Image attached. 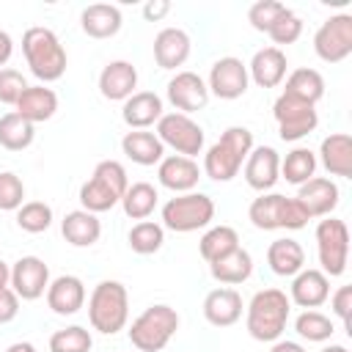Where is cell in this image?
<instances>
[{
    "mask_svg": "<svg viewBox=\"0 0 352 352\" xmlns=\"http://www.w3.org/2000/svg\"><path fill=\"white\" fill-rule=\"evenodd\" d=\"M294 198L302 204V209L308 212L311 220H314V217H330L333 209H336L338 201H341V190H338V184H336L333 179H327V176H314V179H308L305 184L297 187V195H294Z\"/></svg>",
    "mask_w": 352,
    "mask_h": 352,
    "instance_id": "obj_19",
    "label": "cell"
},
{
    "mask_svg": "<svg viewBox=\"0 0 352 352\" xmlns=\"http://www.w3.org/2000/svg\"><path fill=\"white\" fill-rule=\"evenodd\" d=\"M289 314H292V302H289L286 292L270 286L250 297V302L245 308V327H248L250 338H256L261 344H272L283 336Z\"/></svg>",
    "mask_w": 352,
    "mask_h": 352,
    "instance_id": "obj_1",
    "label": "cell"
},
{
    "mask_svg": "<svg viewBox=\"0 0 352 352\" xmlns=\"http://www.w3.org/2000/svg\"><path fill=\"white\" fill-rule=\"evenodd\" d=\"M294 330L302 341L308 344H324L333 338L336 333V324L330 316H324L322 311H302L297 319H294Z\"/></svg>",
    "mask_w": 352,
    "mask_h": 352,
    "instance_id": "obj_39",
    "label": "cell"
},
{
    "mask_svg": "<svg viewBox=\"0 0 352 352\" xmlns=\"http://www.w3.org/2000/svg\"><path fill=\"white\" fill-rule=\"evenodd\" d=\"M138 88V69L129 60H110L99 72V94L110 102H126Z\"/></svg>",
    "mask_w": 352,
    "mask_h": 352,
    "instance_id": "obj_24",
    "label": "cell"
},
{
    "mask_svg": "<svg viewBox=\"0 0 352 352\" xmlns=\"http://www.w3.org/2000/svg\"><path fill=\"white\" fill-rule=\"evenodd\" d=\"M25 204V184L16 173L0 170V212H16Z\"/></svg>",
    "mask_w": 352,
    "mask_h": 352,
    "instance_id": "obj_44",
    "label": "cell"
},
{
    "mask_svg": "<svg viewBox=\"0 0 352 352\" xmlns=\"http://www.w3.org/2000/svg\"><path fill=\"white\" fill-rule=\"evenodd\" d=\"M36 138V126L25 121L19 113H3L0 116V146L8 151H25Z\"/></svg>",
    "mask_w": 352,
    "mask_h": 352,
    "instance_id": "obj_37",
    "label": "cell"
},
{
    "mask_svg": "<svg viewBox=\"0 0 352 352\" xmlns=\"http://www.w3.org/2000/svg\"><path fill=\"white\" fill-rule=\"evenodd\" d=\"M280 94L289 96V99H294V102H302V104L316 107V102L324 96V77L316 69L300 66V69H294V72L286 74V85H283Z\"/></svg>",
    "mask_w": 352,
    "mask_h": 352,
    "instance_id": "obj_32",
    "label": "cell"
},
{
    "mask_svg": "<svg viewBox=\"0 0 352 352\" xmlns=\"http://www.w3.org/2000/svg\"><path fill=\"white\" fill-rule=\"evenodd\" d=\"M16 314H19V297L14 294L11 286H3V289H0V324L14 322Z\"/></svg>",
    "mask_w": 352,
    "mask_h": 352,
    "instance_id": "obj_47",
    "label": "cell"
},
{
    "mask_svg": "<svg viewBox=\"0 0 352 352\" xmlns=\"http://www.w3.org/2000/svg\"><path fill=\"white\" fill-rule=\"evenodd\" d=\"M50 267L44 258L38 256H19L14 264H11V289L19 300L25 302H33L38 297L47 294V286H50Z\"/></svg>",
    "mask_w": 352,
    "mask_h": 352,
    "instance_id": "obj_14",
    "label": "cell"
},
{
    "mask_svg": "<svg viewBox=\"0 0 352 352\" xmlns=\"http://www.w3.org/2000/svg\"><path fill=\"white\" fill-rule=\"evenodd\" d=\"M124 25V16H121V8L113 6V3H91L82 8L80 14V28L85 36L91 38H113Z\"/></svg>",
    "mask_w": 352,
    "mask_h": 352,
    "instance_id": "obj_26",
    "label": "cell"
},
{
    "mask_svg": "<svg viewBox=\"0 0 352 352\" xmlns=\"http://www.w3.org/2000/svg\"><path fill=\"white\" fill-rule=\"evenodd\" d=\"M25 88H28V80L22 77V72H16L11 66L0 69V104H11L14 107Z\"/></svg>",
    "mask_w": 352,
    "mask_h": 352,
    "instance_id": "obj_45",
    "label": "cell"
},
{
    "mask_svg": "<svg viewBox=\"0 0 352 352\" xmlns=\"http://www.w3.org/2000/svg\"><path fill=\"white\" fill-rule=\"evenodd\" d=\"M286 52L278 47H261L253 52L250 63H248V77L250 82H256L258 88H278L286 80Z\"/></svg>",
    "mask_w": 352,
    "mask_h": 352,
    "instance_id": "obj_21",
    "label": "cell"
},
{
    "mask_svg": "<svg viewBox=\"0 0 352 352\" xmlns=\"http://www.w3.org/2000/svg\"><path fill=\"white\" fill-rule=\"evenodd\" d=\"M160 143L165 148H173L176 154L182 157H190L195 160L201 151H204V143H206V135H204V126L198 121H192L190 116L184 113H165L160 121H157V132Z\"/></svg>",
    "mask_w": 352,
    "mask_h": 352,
    "instance_id": "obj_10",
    "label": "cell"
},
{
    "mask_svg": "<svg viewBox=\"0 0 352 352\" xmlns=\"http://www.w3.org/2000/svg\"><path fill=\"white\" fill-rule=\"evenodd\" d=\"M165 116L162 96L154 91H135L124 104H121V118L129 129H148L157 126V121Z\"/></svg>",
    "mask_w": 352,
    "mask_h": 352,
    "instance_id": "obj_23",
    "label": "cell"
},
{
    "mask_svg": "<svg viewBox=\"0 0 352 352\" xmlns=\"http://www.w3.org/2000/svg\"><path fill=\"white\" fill-rule=\"evenodd\" d=\"M316 154L308 146H294L292 151H286V157H280V179L300 187L316 176Z\"/></svg>",
    "mask_w": 352,
    "mask_h": 352,
    "instance_id": "obj_36",
    "label": "cell"
},
{
    "mask_svg": "<svg viewBox=\"0 0 352 352\" xmlns=\"http://www.w3.org/2000/svg\"><path fill=\"white\" fill-rule=\"evenodd\" d=\"M8 283H11V264H6V261L0 258V289L8 286Z\"/></svg>",
    "mask_w": 352,
    "mask_h": 352,
    "instance_id": "obj_52",
    "label": "cell"
},
{
    "mask_svg": "<svg viewBox=\"0 0 352 352\" xmlns=\"http://www.w3.org/2000/svg\"><path fill=\"white\" fill-rule=\"evenodd\" d=\"M327 300H330L333 314L341 319L344 330L352 336V286H338Z\"/></svg>",
    "mask_w": 352,
    "mask_h": 352,
    "instance_id": "obj_46",
    "label": "cell"
},
{
    "mask_svg": "<svg viewBox=\"0 0 352 352\" xmlns=\"http://www.w3.org/2000/svg\"><path fill=\"white\" fill-rule=\"evenodd\" d=\"M319 352H349L344 344H327V346H322Z\"/></svg>",
    "mask_w": 352,
    "mask_h": 352,
    "instance_id": "obj_53",
    "label": "cell"
},
{
    "mask_svg": "<svg viewBox=\"0 0 352 352\" xmlns=\"http://www.w3.org/2000/svg\"><path fill=\"white\" fill-rule=\"evenodd\" d=\"M270 352H308L300 341H283V338H278V341H272V346H270Z\"/></svg>",
    "mask_w": 352,
    "mask_h": 352,
    "instance_id": "obj_50",
    "label": "cell"
},
{
    "mask_svg": "<svg viewBox=\"0 0 352 352\" xmlns=\"http://www.w3.org/2000/svg\"><path fill=\"white\" fill-rule=\"evenodd\" d=\"M253 151V132L248 126H228L217 143H212L204 154V168L212 182H231L239 176L248 154Z\"/></svg>",
    "mask_w": 352,
    "mask_h": 352,
    "instance_id": "obj_3",
    "label": "cell"
},
{
    "mask_svg": "<svg viewBox=\"0 0 352 352\" xmlns=\"http://www.w3.org/2000/svg\"><path fill=\"white\" fill-rule=\"evenodd\" d=\"M88 322L102 336H116L129 322V292L121 280H99L88 297Z\"/></svg>",
    "mask_w": 352,
    "mask_h": 352,
    "instance_id": "obj_5",
    "label": "cell"
},
{
    "mask_svg": "<svg viewBox=\"0 0 352 352\" xmlns=\"http://www.w3.org/2000/svg\"><path fill=\"white\" fill-rule=\"evenodd\" d=\"M121 151L126 160H132L135 165H143V168L160 165V160L165 157V146L148 129H129L121 138Z\"/></svg>",
    "mask_w": 352,
    "mask_h": 352,
    "instance_id": "obj_30",
    "label": "cell"
},
{
    "mask_svg": "<svg viewBox=\"0 0 352 352\" xmlns=\"http://www.w3.org/2000/svg\"><path fill=\"white\" fill-rule=\"evenodd\" d=\"M267 264L275 275L280 278H294L302 267H305V250L297 239L292 236H280V239H272L270 248H267Z\"/></svg>",
    "mask_w": 352,
    "mask_h": 352,
    "instance_id": "obj_31",
    "label": "cell"
},
{
    "mask_svg": "<svg viewBox=\"0 0 352 352\" xmlns=\"http://www.w3.org/2000/svg\"><path fill=\"white\" fill-rule=\"evenodd\" d=\"M168 11H170L168 0H148V3H143V19L146 22H160L162 16H168Z\"/></svg>",
    "mask_w": 352,
    "mask_h": 352,
    "instance_id": "obj_48",
    "label": "cell"
},
{
    "mask_svg": "<svg viewBox=\"0 0 352 352\" xmlns=\"http://www.w3.org/2000/svg\"><path fill=\"white\" fill-rule=\"evenodd\" d=\"M209 272H212V278H214L220 286H239V283H245V280L253 275V256L239 245V248L231 250L228 256L212 261V264H209Z\"/></svg>",
    "mask_w": 352,
    "mask_h": 352,
    "instance_id": "obj_33",
    "label": "cell"
},
{
    "mask_svg": "<svg viewBox=\"0 0 352 352\" xmlns=\"http://www.w3.org/2000/svg\"><path fill=\"white\" fill-rule=\"evenodd\" d=\"M192 41L182 28H162L154 36V60L160 69H179L187 63Z\"/></svg>",
    "mask_w": 352,
    "mask_h": 352,
    "instance_id": "obj_25",
    "label": "cell"
},
{
    "mask_svg": "<svg viewBox=\"0 0 352 352\" xmlns=\"http://www.w3.org/2000/svg\"><path fill=\"white\" fill-rule=\"evenodd\" d=\"M316 162H322V168L330 176H341V179H352V138L346 132H333L322 140L319 146V157Z\"/></svg>",
    "mask_w": 352,
    "mask_h": 352,
    "instance_id": "obj_28",
    "label": "cell"
},
{
    "mask_svg": "<svg viewBox=\"0 0 352 352\" xmlns=\"http://www.w3.org/2000/svg\"><path fill=\"white\" fill-rule=\"evenodd\" d=\"M157 204H160V192H157V187L148 184V182H132V184L126 187L124 198H121L124 214H126L129 220H138V223H140V220H148V217L154 214Z\"/></svg>",
    "mask_w": 352,
    "mask_h": 352,
    "instance_id": "obj_34",
    "label": "cell"
},
{
    "mask_svg": "<svg viewBox=\"0 0 352 352\" xmlns=\"http://www.w3.org/2000/svg\"><path fill=\"white\" fill-rule=\"evenodd\" d=\"M176 330H179L176 308L157 302V305H148L140 316H135L126 333L138 352H162L168 341L176 336Z\"/></svg>",
    "mask_w": 352,
    "mask_h": 352,
    "instance_id": "obj_7",
    "label": "cell"
},
{
    "mask_svg": "<svg viewBox=\"0 0 352 352\" xmlns=\"http://www.w3.org/2000/svg\"><path fill=\"white\" fill-rule=\"evenodd\" d=\"M198 179H201L198 162L190 157H182V154H165L157 165V182L165 190H170L173 195L192 192L198 187Z\"/></svg>",
    "mask_w": 352,
    "mask_h": 352,
    "instance_id": "obj_18",
    "label": "cell"
},
{
    "mask_svg": "<svg viewBox=\"0 0 352 352\" xmlns=\"http://www.w3.org/2000/svg\"><path fill=\"white\" fill-rule=\"evenodd\" d=\"M248 220L258 231H278V228L300 231L308 226L311 217L297 198H289L280 192H261L258 198H253L248 209Z\"/></svg>",
    "mask_w": 352,
    "mask_h": 352,
    "instance_id": "obj_6",
    "label": "cell"
},
{
    "mask_svg": "<svg viewBox=\"0 0 352 352\" xmlns=\"http://www.w3.org/2000/svg\"><path fill=\"white\" fill-rule=\"evenodd\" d=\"M52 206L44 204V201H25L19 209H16V226L25 231V234H41L52 226Z\"/></svg>",
    "mask_w": 352,
    "mask_h": 352,
    "instance_id": "obj_40",
    "label": "cell"
},
{
    "mask_svg": "<svg viewBox=\"0 0 352 352\" xmlns=\"http://www.w3.org/2000/svg\"><path fill=\"white\" fill-rule=\"evenodd\" d=\"M286 8H289V6H286V3H278V0H256V3L248 8V22H250L253 30L267 33V30L283 16Z\"/></svg>",
    "mask_w": 352,
    "mask_h": 352,
    "instance_id": "obj_42",
    "label": "cell"
},
{
    "mask_svg": "<svg viewBox=\"0 0 352 352\" xmlns=\"http://www.w3.org/2000/svg\"><path fill=\"white\" fill-rule=\"evenodd\" d=\"M272 116H275V124H278V135L286 143H297V140L308 138L316 129V124H319L316 107L302 104V102H294V99H289L283 94L275 99Z\"/></svg>",
    "mask_w": 352,
    "mask_h": 352,
    "instance_id": "obj_12",
    "label": "cell"
},
{
    "mask_svg": "<svg viewBox=\"0 0 352 352\" xmlns=\"http://www.w3.org/2000/svg\"><path fill=\"white\" fill-rule=\"evenodd\" d=\"M248 85H250L248 63H242L234 55L217 58L212 63V69H209V77H206L209 96H217V99H226V102L245 96L248 94Z\"/></svg>",
    "mask_w": 352,
    "mask_h": 352,
    "instance_id": "obj_13",
    "label": "cell"
},
{
    "mask_svg": "<svg viewBox=\"0 0 352 352\" xmlns=\"http://www.w3.org/2000/svg\"><path fill=\"white\" fill-rule=\"evenodd\" d=\"M330 297V278L316 267H302L289 286V302L300 305L302 311H316Z\"/></svg>",
    "mask_w": 352,
    "mask_h": 352,
    "instance_id": "obj_17",
    "label": "cell"
},
{
    "mask_svg": "<svg viewBox=\"0 0 352 352\" xmlns=\"http://www.w3.org/2000/svg\"><path fill=\"white\" fill-rule=\"evenodd\" d=\"M22 55L30 74L41 85L55 82L66 74V50L50 28H41V25L28 28L22 36Z\"/></svg>",
    "mask_w": 352,
    "mask_h": 352,
    "instance_id": "obj_2",
    "label": "cell"
},
{
    "mask_svg": "<svg viewBox=\"0 0 352 352\" xmlns=\"http://www.w3.org/2000/svg\"><path fill=\"white\" fill-rule=\"evenodd\" d=\"M267 36L272 38V47H289V44H294L300 36H302V19L292 11V8H286L283 11V16L267 30Z\"/></svg>",
    "mask_w": 352,
    "mask_h": 352,
    "instance_id": "obj_43",
    "label": "cell"
},
{
    "mask_svg": "<svg viewBox=\"0 0 352 352\" xmlns=\"http://www.w3.org/2000/svg\"><path fill=\"white\" fill-rule=\"evenodd\" d=\"M58 110V94L47 85H28L22 91V96L16 99L14 104V113H19L25 121H30L33 126L41 124V121H50Z\"/></svg>",
    "mask_w": 352,
    "mask_h": 352,
    "instance_id": "obj_27",
    "label": "cell"
},
{
    "mask_svg": "<svg viewBox=\"0 0 352 352\" xmlns=\"http://www.w3.org/2000/svg\"><path fill=\"white\" fill-rule=\"evenodd\" d=\"M60 234H63V239H66L72 248H91V245H96L99 236H102L99 214L85 212V209L66 212L63 220H60Z\"/></svg>",
    "mask_w": 352,
    "mask_h": 352,
    "instance_id": "obj_29",
    "label": "cell"
},
{
    "mask_svg": "<svg viewBox=\"0 0 352 352\" xmlns=\"http://www.w3.org/2000/svg\"><path fill=\"white\" fill-rule=\"evenodd\" d=\"M160 217H162V228L176 234H192V231L209 228V223L214 220V201L198 190L182 192L162 204Z\"/></svg>",
    "mask_w": 352,
    "mask_h": 352,
    "instance_id": "obj_8",
    "label": "cell"
},
{
    "mask_svg": "<svg viewBox=\"0 0 352 352\" xmlns=\"http://www.w3.org/2000/svg\"><path fill=\"white\" fill-rule=\"evenodd\" d=\"M47 305L58 316H74L85 305V283L77 275H58L47 286Z\"/></svg>",
    "mask_w": 352,
    "mask_h": 352,
    "instance_id": "obj_22",
    "label": "cell"
},
{
    "mask_svg": "<svg viewBox=\"0 0 352 352\" xmlns=\"http://www.w3.org/2000/svg\"><path fill=\"white\" fill-rule=\"evenodd\" d=\"M314 52L324 63H341L352 55V14L327 16L314 33Z\"/></svg>",
    "mask_w": 352,
    "mask_h": 352,
    "instance_id": "obj_11",
    "label": "cell"
},
{
    "mask_svg": "<svg viewBox=\"0 0 352 352\" xmlns=\"http://www.w3.org/2000/svg\"><path fill=\"white\" fill-rule=\"evenodd\" d=\"M242 294L234 286H217L204 297V319L212 327H231L242 319Z\"/></svg>",
    "mask_w": 352,
    "mask_h": 352,
    "instance_id": "obj_20",
    "label": "cell"
},
{
    "mask_svg": "<svg viewBox=\"0 0 352 352\" xmlns=\"http://www.w3.org/2000/svg\"><path fill=\"white\" fill-rule=\"evenodd\" d=\"M165 96L168 102L173 104L176 113H198L209 104V88H206V80L195 72H176L168 85H165Z\"/></svg>",
    "mask_w": 352,
    "mask_h": 352,
    "instance_id": "obj_15",
    "label": "cell"
},
{
    "mask_svg": "<svg viewBox=\"0 0 352 352\" xmlns=\"http://www.w3.org/2000/svg\"><path fill=\"white\" fill-rule=\"evenodd\" d=\"M126 242H129L132 253H138V256H151V253H157V250L165 245V228H162V223L140 220V223H135V226L129 228Z\"/></svg>",
    "mask_w": 352,
    "mask_h": 352,
    "instance_id": "obj_38",
    "label": "cell"
},
{
    "mask_svg": "<svg viewBox=\"0 0 352 352\" xmlns=\"http://www.w3.org/2000/svg\"><path fill=\"white\" fill-rule=\"evenodd\" d=\"M126 187H129L126 168L118 160H102V162H96L91 179L82 182V187H80V195H77L80 209L94 212V214L110 212L113 206L121 204Z\"/></svg>",
    "mask_w": 352,
    "mask_h": 352,
    "instance_id": "obj_4",
    "label": "cell"
},
{
    "mask_svg": "<svg viewBox=\"0 0 352 352\" xmlns=\"http://www.w3.org/2000/svg\"><path fill=\"white\" fill-rule=\"evenodd\" d=\"M316 256L327 278H341L349 264V228L338 217H322L316 223Z\"/></svg>",
    "mask_w": 352,
    "mask_h": 352,
    "instance_id": "obj_9",
    "label": "cell"
},
{
    "mask_svg": "<svg viewBox=\"0 0 352 352\" xmlns=\"http://www.w3.org/2000/svg\"><path fill=\"white\" fill-rule=\"evenodd\" d=\"M236 248H239V234H236V228L223 226V223H220V226H209V228L204 231L201 242H198L201 258H204L206 264H212V261L228 256V253L236 250Z\"/></svg>",
    "mask_w": 352,
    "mask_h": 352,
    "instance_id": "obj_35",
    "label": "cell"
},
{
    "mask_svg": "<svg viewBox=\"0 0 352 352\" xmlns=\"http://www.w3.org/2000/svg\"><path fill=\"white\" fill-rule=\"evenodd\" d=\"M94 338L82 324H69L50 336V352H91Z\"/></svg>",
    "mask_w": 352,
    "mask_h": 352,
    "instance_id": "obj_41",
    "label": "cell"
},
{
    "mask_svg": "<svg viewBox=\"0 0 352 352\" xmlns=\"http://www.w3.org/2000/svg\"><path fill=\"white\" fill-rule=\"evenodd\" d=\"M11 55H14V38L6 30H0V69H6V63L11 60Z\"/></svg>",
    "mask_w": 352,
    "mask_h": 352,
    "instance_id": "obj_49",
    "label": "cell"
},
{
    "mask_svg": "<svg viewBox=\"0 0 352 352\" xmlns=\"http://www.w3.org/2000/svg\"><path fill=\"white\" fill-rule=\"evenodd\" d=\"M242 176L250 190L270 192L280 179V154L272 146H253L242 165Z\"/></svg>",
    "mask_w": 352,
    "mask_h": 352,
    "instance_id": "obj_16",
    "label": "cell"
},
{
    "mask_svg": "<svg viewBox=\"0 0 352 352\" xmlns=\"http://www.w3.org/2000/svg\"><path fill=\"white\" fill-rule=\"evenodd\" d=\"M6 352H38V349H36L30 341H14V344H11Z\"/></svg>",
    "mask_w": 352,
    "mask_h": 352,
    "instance_id": "obj_51",
    "label": "cell"
}]
</instances>
